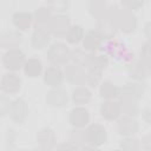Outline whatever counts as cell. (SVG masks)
I'll list each match as a JSON object with an SVG mask.
<instances>
[{
  "label": "cell",
  "instance_id": "obj_37",
  "mask_svg": "<svg viewBox=\"0 0 151 151\" xmlns=\"http://www.w3.org/2000/svg\"><path fill=\"white\" fill-rule=\"evenodd\" d=\"M139 57L143 59L151 60V39H147V41L143 44V46L140 48V55Z\"/></svg>",
  "mask_w": 151,
  "mask_h": 151
},
{
  "label": "cell",
  "instance_id": "obj_3",
  "mask_svg": "<svg viewBox=\"0 0 151 151\" xmlns=\"http://www.w3.org/2000/svg\"><path fill=\"white\" fill-rule=\"evenodd\" d=\"M85 131L88 147H99L107 140L106 129L100 124H88Z\"/></svg>",
  "mask_w": 151,
  "mask_h": 151
},
{
  "label": "cell",
  "instance_id": "obj_24",
  "mask_svg": "<svg viewBox=\"0 0 151 151\" xmlns=\"http://www.w3.org/2000/svg\"><path fill=\"white\" fill-rule=\"evenodd\" d=\"M22 68L28 78H37L42 73V63L38 58H28Z\"/></svg>",
  "mask_w": 151,
  "mask_h": 151
},
{
  "label": "cell",
  "instance_id": "obj_39",
  "mask_svg": "<svg viewBox=\"0 0 151 151\" xmlns=\"http://www.w3.org/2000/svg\"><path fill=\"white\" fill-rule=\"evenodd\" d=\"M142 117H143V120H144L147 125H151V106H150V107H146V109L142 112Z\"/></svg>",
  "mask_w": 151,
  "mask_h": 151
},
{
  "label": "cell",
  "instance_id": "obj_17",
  "mask_svg": "<svg viewBox=\"0 0 151 151\" xmlns=\"http://www.w3.org/2000/svg\"><path fill=\"white\" fill-rule=\"evenodd\" d=\"M65 79V73L60 66H50L44 71V81L51 87H58L63 84Z\"/></svg>",
  "mask_w": 151,
  "mask_h": 151
},
{
  "label": "cell",
  "instance_id": "obj_5",
  "mask_svg": "<svg viewBox=\"0 0 151 151\" xmlns=\"http://www.w3.org/2000/svg\"><path fill=\"white\" fill-rule=\"evenodd\" d=\"M9 118L13 123L21 125L25 123L28 116V105L22 98H17L12 100L11 109H9Z\"/></svg>",
  "mask_w": 151,
  "mask_h": 151
},
{
  "label": "cell",
  "instance_id": "obj_36",
  "mask_svg": "<svg viewBox=\"0 0 151 151\" xmlns=\"http://www.w3.org/2000/svg\"><path fill=\"white\" fill-rule=\"evenodd\" d=\"M11 104L12 101L9 100V98L6 94H2L0 98V113L1 116H6L7 113H9V109H11Z\"/></svg>",
  "mask_w": 151,
  "mask_h": 151
},
{
  "label": "cell",
  "instance_id": "obj_40",
  "mask_svg": "<svg viewBox=\"0 0 151 151\" xmlns=\"http://www.w3.org/2000/svg\"><path fill=\"white\" fill-rule=\"evenodd\" d=\"M139 60L144 64V66H145V68H146V71H147L149 77H151V60H149V59H143V58H140V57H139Z\"/></svg>",
  "mask_w": 151,
  "mask_h": 151
},
{
  "label": "cell",
  "instance_id": "obj_11",
  "mask_svg": "<svg viewBox=\"0 0 151 151\" xmlns=\"http://www.w3.org/2000/svg\"><path fill=\"white\" fill-rule=\"evenodd\" d=\"M144 92L145 85L142 81H130L119 87V98H130L133 100H139L144 96Z\"/></svg>",
  "mask_w": 151,
  "mask_h": 151
},
{
  "label": "cell",
  "instance_id": "obj_9",
  "mask_svg": "<svg viewBox=\"0 0 151 151\" xmlns=\"http://www.w3.org/2000/svg\"><path fill=\"white\" fill-rule=\"evenodd\" d=\"M21 85H22V80L20 78L19 74H17L15 72H7L2 76L1 78V91L6 94H15L21 90Z\"/></svg>",
  "mask_w": 151,
  "mask_h": 151
},
{
  "label": "cell",
  "instance_id": "obj_31",
  "mask_svg": "<svg viewBox=\"0 0 151 151\" xmlns=\"http://www.w3.org/2000/svg\"><path fill=\"white\" fill-rule=\"evenodd\" d=\"M90 53H86L85 50H80V48H74L71 51V63L80 65V66H86L87 60H88Z\"/></svg>",
  "mask_w": 151,
  "mask_h": 151
},
{
  "label": "cell",
  "instance_id": "obj_27",
  "mask_svg": "<svg viewBox=\"0 0 151 151\" xmlns=\"http://www.w3.org/2000/svg\"><path fill=\"white\" fill-rule=\"evenodd\" d=\"M99 94L106 100H113L119 98V87L111 81H103L99 86Z\"/></svg>",
  "mask_w": 151,
  "mask_h": 151
},
{
  "label": "cell",
  "instance_id": "obj_4",
  "mask_svg": "<svg viewBox=\"0 0 151 151\" xmlns=\"http://www.w3.org/2000/svg\"><path fill=\"white\" fill-rule=\"evenodd\" d=\"M25 61H26V55L19 47L7 50V52L2 57V64L5 68L12 72H17L20 68H22Z\"/></svg>",
  "mask_w": 151,
  "mask_h": 151
},
{
  "label": "cell",
  "instance_id": "obj_7",
  "mask_svg": "<svg viewBox=\"0 0 151 151\" xmlns=\"http://www.w3.org/2000/svg\"><path fill=\"white\" fill-rule=\"evenodd\" d=\"M51 37L52 33L50 26H34L31 37V45L34 50H41L50 44Z\"/></svg>",
  "mask_w": 151,
  "mask_h": 151
},
{
  "label": "cell",
  "instance_id": "obj_25",
  "mask_svg": "<svg viewBox=\"0 0 151 151\" xmlns=\"http://www.w3.org/2000/svg\"><path fill=\"white\" fill-rule=\"evenodd\" d=\"M91 98H92L91 91H90L87 87L83 86V85L76 87V88L72 91V94H71V99H72L73 104L79 105V106L90 103Z\"/></svg>",
  "mask_w": 151,
  "mask_h": 151
},
{
  "label": "cell",
  "instance_id": "obj_16",
  "mask_svg": "<svg viewBox=\"0 0 151 151\" xmlns=\"http://www.w3.org/2000/svg\"><path fill=\"white\" fill-rule=\"evenodd\" d=\"M122 114L119 100H105L100 105V116L106 120H116Z\"/></svg>",
  "mask_w": 151,
  "mask_h": 151
},
{
  "label": "cell",
  "instance_id": "obj_20",
  "mask_svg": "<svg viewBox=\"0 0 151 151\" xmlns=\"http://www.w3.org/2000/svg\"><path fill=\"white\" fill-rule=\"evenodd\" d=\"M101 41H103V38L98 34V32L96 29H90L85 33L83 38V47L85 51L90 53H94L96 51L99 50Z\"/></svg>",
  "mask_w": 151,
  "mask_h": 151
},
{
  "label": "cell",
  "instance_id": "obj_34",
  "mask_svg": "<svg viewBox=\"0 0 151 151\" xmlns=\"http://www.w3.org/2000/svg\"><path fill=\"white\" fill-rule=\"evenodd\" d=\"M101 73L103 71L98 70H87L86 71V84L91 87H96L101 81Z\"/></svg>",
  "mask_w": 151,
  "mask_h": 151
},
{
  "label": "cell",
  "instance_id": "obj_35",
  "mask_svg": "<svg viewBox=\"0 0 151 151\" xmlns=\"http://www.w3.org/2000/svg\"><path fill=\"white\" fill-rule=\"evenodd\" d=\"M120 4L126 9L137 11V9H139L144 6L145 0H120Z\"/></svg>",
  "mask_w": 151,
  "mask_h": 151
},
{
  "label": "cell",
  "instance_id": "obj_10",
  "mask_svg": "<svg viewBox=\"0 0 151 151\" xmlns=\"http://www.w3.org/2000/svg\"><path fill=\"white\" fill-rule=\"evenodd\" d=\"M65 78L68 83L73 85H84L86 83V71L84 66L77 65V64H67L65 67Z\"/></svg>",
  "mask_w": 151,
  "mask_h": 151
},
{
  "label": "cell",
  "instance_id": "obj_2",
  "mask_svg": "<svg viewBox=\"0 0 151 151\" xmlns=\"http://www.w3.org/2000/svg\"><path fill=\"white\" fill-rule=\"evenodd\" d=\"M47 59L54 66H66L71 61V50L63 42H54L47 50Z\"/></svg>",
  "mask_w": 151,
  "mask_h": 151
},
{
  "label": "cell",
  "instance_id": "obj_28",
  "mask_svg": "<svg viewBox=\"0 0 151 151\" xmlns=\"http://www.w3.org/2000/svg\"><path fill=\"white\" fill-rule=\"evenodd\" d=\"M52 18V11L47 6L39 7L34 12V26H50Z\"/></svg>",
  "mask_w": 151,
  "mask_h": 151
},
{
  "label": "cell",
  "instance_id": "obj_6",
  "mask_svg": "<svg viewBox=\"0 0 151 151\" xmlns=\"http://www.w3.org/2000/svg\"><path fill=\"white\" fill-rule=\"evenodd\" d=\"M138 130H139V123L136 119V117L123 116L117 119L116 131L118 132V134L123 137H129V136L136 134Z\"/></svg>",
  "mask_w": 151,
  "mask_h": 151
},
{
  "label": "cell",
  "instance_id": "obj_13",
  "mask_svg": "<svg viewBox=\"0 0 151 151\" xmlns=\"http://www.w3.org/2000/svg\"><path fill=\"white\" fill-rule=\"evenodd\" d=\"M46 103L51 107H63L68 103V94L63 87H52L46 94Z\"/></svg>",
  "mask_w": 151,
  "mask_h": 151
},
{
  "label": "cell",
  "instance_id": "obj_41",
  "mask_svg": "<svg viewBox=\"0 0 151 151\" xmlns=\"http://www.w3.org/2000/svg\"><path fill=\"white\" fill-rule=\"evenodd\" d=\"M144 34L147 39H151V21H147L144 25Z\"/></svg>",
  "mask_w": 151,
  "mask_h": 151
},
{
  "label": "cell",
  "instance_id": "obj_26",
  "mask_svg": "<svg viewBox=\"0 0 151 151\" xmlns=\"http://www.w3.org/2000/svg\"><path fill=\"white\" fill-rule=\"evenodd\" d=\"M68 142L77 149H85L87 145L86 131L80 127H73V130L68 132Z\"/></svg>",
  "mask_w": 151,
  "mask_h": 151
},
{
  "label": "cell",
  "instance_id": "obj_1",
  "mask_svg": "<svg viewBox=\"0 0 151 151\" xmlns=\"http://www.w3.org/2000/svg\"><path fill=\"white\" fill-rule=\"evenodd\" d=\"M107 17L111 18L116 24L117 28L125 34L133 33L137 28V17L134 15L133 11L126 9L124 7L119 8L113 6L110 7V12Z\"/></svg>",
  "mask_w": 151,
  "mask_h": 151
},
{
  "label": "cell",
  "instance_id": "obj_14",
  "mask_svg": "<svg viewBox=\"0 0 151 151\" xmlns=\"http://www.w3.org/2000/svg\"><path fill=\"white\" fill-rule=\"evenodd\" d=\"M37 143L41 150H52L57 146V137L51 127H44L37 133Z\"/></svg>",
  "mask_w": 151,
  "mask_h": 151
},
{
  "label": "cell",
  "instance_id": "obj_12",
  "mask_svg": "<svg viewBox=\"0 0 151 151\" xmlns=\"http://www.w3.org/2000/svg\"><path fill=\"white\" fill-rule=\"evenodd\" d=\"M90 112L87 109L83 106H76L73 107L68 113V123L73 127H80L84 129L90 124Z\"/></svg>",
  "mask_w": 151,
  "mask_h": 151
},
{
  "label": "cell",
  "instance_id": "obj_21",
  "mask_svg": "<svg viewBox=\"0 0 151 151\" xmlns=\"http://www.w3.org/2000/svg\"><path fill=\"white\" fill-rule=\"evenodd\" d=\"M12 22L19 31H27L34 22V14L25 11L15 12L12 15Z\"/></svg>",
  "mask_w": 151,
  "mask_h": 151
},
{
  "label": "cell",
  "instance_id": "obj_42",
  "mask_svg": "<svg viewBox=\"0 0 151 151\" xmlns=\"http://www.w3.org/2000/svg\"><path fill=\"white\" fill-rule=\"evenodd\" d=\"M57 149H60V150H63V149H71V150H74V149H77L73 144H71L70 142H67V143H63V144H59V145H57Z\"/></svg>",
  "mask_w": 151,
  "mask_h": 151
},
{
  "label": "cell",
  "instance_id": "obj_29",
  "mask_svg": "<svg viewBox=\"0 0 151 151\" xmlns=\"http://www.w3.org/2000/svg\"><path fill=\"white\" fill-rule=\"evenodd\" d=\"M137 101L138 100H133L130 98H119L122 113H124L125 116L137 117L139 114V106Z\"/></svg>",
  "mask_w": 151,
  "mask_h": 151
},
{
  "label": "cell",
  "instance_id": "obj_23",
  "mask_svg": "<svg viewBox=\"0 0 151 151\" xmlns=\"http://www.w3.org/2000/svg\"><path fill=\"white\" fill-rule=\"evenodd\" d=\"M109 65V58L105 54H94L90 53L87 64L85 66L86 70H98L104 71Z\"/></svg>",
  "mask_w": 151,
  "mask_h": 151
},
{
  "label": "cell",
  "instance_id": "obj_19",
  "mask_svg": "<svg viewBox=\"0 0 151 151\" xmlns=\"http://www.w3.org/2000/svg\"><path fill=\"white\" fill-rule=\"evenodd\" d=\"M87 11L94 19L99 20V19H104L109 15L110 7L104 0H88Z\"/></svg>",
  "mask_w": 151,
  "mask_h": 151
},
{
  "label": "cell",
  "instance_id": "obj_18",
  "mask_svg": "<svg viewBox=\"0 0 151 151\" xmlns=\"http://www.w3.org/2000/svg\"><path fill=\"white\" fill-rule=\"evenodd\" d=\"M22 42V35L19 31H6L1 34L0 44L2 48H18Z\"/></svg>",
  "mask_w": 151,
  "mask_h": 151
},
{
  "label": "cell",
  "instance_id": "obj_33",
  "mask_svg": "<svg viewBox=\"0 0 151 151\" xmlns=\"http://www.w3.org/2000/svg\"><path fill=\"white\" fill-rule=\"evenodd\" d=\"M68 5H70L68 0H47V7L52 12H57L60 14L67 11Z\"/></svg>",
  "mask_w": 151,
  "mask_h": 151
},
{
  "label": "cell",
  "instance_id": "obj_8",
  "mask_svg": "<svg viewBox=\"0 0 151 151\" xmlns=\"http://www.w3.org/2000/svg\"><path fill=\"white\" fill-rule=\"evenodd\" d=\"M71 28L70 18L64 14H57L52 18L50 22V29L55 38H66L68 29Z\"/></svg>",
  "mask_w": 151,
  "mask_h": 151
},
{
  "label": "cell",
  "instance_id": "obj_38",
  "mask_svg": "<svg viewBox=\"0 0 151 151\" xmlns=\"http://www.w3.org/2000/svg\"><path fill=\"white\" fill-rule=\"evenodd\" d=\"M140 149L151 150V133L145 134L140 140Z\"/></svg>",
  "mask_w": 151,
  "mask_h": 151
},
{
  "label": "cell",
  "instance_id": "obj_32",
  "mask_svg": "<svg viewBox=\"0 0 151 151\" xmlns=\"http://www.w3.org/2000/svg\"><path fill=\"white\" fill-rule=\"evenodd\" d=\"M119 147L126 151H138L140 149V140H138L133 136H129L120 140Z\"/></svg>",
  "mask_w": 151,
  "mask_h": 151
},
{
  "label": "cell",
  "instance_id": "obj_15",
  "mask_svg": "<svg viewBox=\"0 0 151 151\" xmlns=\"http://www.w3.org/2000/svg\"><path fill=\"white\" fill-rule=\"evenodd\" d=\"M96 31L98 32V34L103 38V40H111L116 37L117 34V26L116 24L113 22V20L109 17L104 18V19H99L97 21V25H96Z\"/></svg>",
  "mask_w": 151,
  "mask_h": 151
},
{
  "label": "cell",
  "instance_id": "obj_30",
  "mask_svg": "<svg viewBox=\"0 0 151 151\" xmlns=\"http://www.w3.org/2000/svg\"><path fill=\"white\" fill-rule=\"evenodd\" d=\"M85 35V32H84V28L80 26V25H73L71 26V28L68 29L67 32V35H66V40L68 44L71 45H77L79 44L80 41H83V38Z\"/></svg>",
  "mask_w": 151,
  "mask_h": 151
},
{
  "label": "cell",
  "instance_id": "obj_22",
  "mask_svg": "<svg viewBox=\"0 0 151 151\" xmlns=\"http://www.w3.org/2000/svg\"><path fill=\"white\" fill-rule=\"evenodd\" d=\"M127 73H129V77L133 80H137V81H143L145 80L149 74H147V71L144 66V64L138 59L136 61H132L129 66H127Z\"/></svg>",
  "mask_w": 151,
  "mask_h": 151
}]
</instances>
